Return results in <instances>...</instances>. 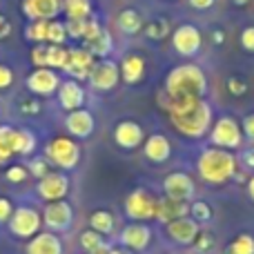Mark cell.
<instances>
[{
  "instance_id": "7402d4cb",
  "label": "cell",
  "mask_w": 254,
  "mask_h": 254,
  "mask_svg": "<svg viewBox=\"0 0 254 254\" xmlns=\"http://www.w3.org/2000/svg\"><path fill=\"white\" fill-rule=\"evenodd\" d=\"M27 254H63V241L56 232H38L27 243Z\"/></svg>"
},
{
  "instance_id": "8fae6325",
  "label": "cell",
  "mask_w": 254,
  "mask_h": 254,
  "mask_svg": "<svg viewBox=\"0 0 254 254\" xmlns=\"http://www.w3.org/2000/svg\"><path fill=\"white\" fill-rule=\"evenodd\" d=\"M38 196L43 198V201H63V198L67 196V192H69V179H67L63 172H49L47 176H43V179L38 181Z\"/></svg>"
},
{
  "instance_id": "f1b7e54d",
  "label": "cell",
  "mask_w": 254,
  "mask_h": 254,
  "mask_svg": "<svg viewBox=\"0 0 254 254\" xmlns=\"http://www.w3.org/2000/svg\"><path fill=\"white\" fill-rule=\"evenodd\" d=\"M67 56H69V49H65L63 45H49L47 47V67L49 69H63L67 63Z\"/></svg>"
},
{
  "instance_id": "db71d44e",
  "label": "cell",
  "mask_w": 254,
  "mask_h": 254,
  "mask_svg": "<svg viewBox=\"0 0 254 254\" xmlns=\"http://www.w3.org/2000/svg\"><path fill=\"white\" fill-rule=\"evenodd\" d=\"M38 110H40L38 103H25V105H22V112H25V114H36Z\"/></svg>"
},
{
  "instance_id": "f5cc1de1",
  "label": "cell",
  "mask_w": 254,
  "mask_h": 254,
  "mask_svg": "<svg viewBox=\"0 0 254 254\" xmlns=\"http://www.w3.org/2000/svg\"><path fill=\"white\" fill-rule=\"evenodd\" d=\"M214 2L216 0H190V4H192L194 9H210Z\"/></svg>"
},
{
  "instance_id": "ffe728a7",
  "label": "cell",
  "mask_w": 254,
  "mask_h": 254,
  "mask_svg": "<svg viewBox=\"0 0 254 254\" xmlns=\"http://www.w3.org/2000/svg\"><path fill=\"white\" fill-rule=\"evenodd\" d=\"M190 214V205L185 201H174V198L165 196V198H158L156 201V214L154 219L158 223H172L176 219H183V216Z\"/></svg>"
},
{
  "instance_id": "836d02e7",
  "label": "cell",
  "mask_w": 254,
  "mask_h": 254,
  "mask_svg": "<svg viewBox=\"0 0 254 254\" xmlns=\"http://www.w3.org/2000/svg\"><path fill=\"white\" fill-rule=\"evenodd\" d=\"M103 243H105V239H103V234H98L96 230L89 228V230H85V232H80V248H83L85 252L96 250Z\"/></svg>"
},
{
  "instance_id": "681fc988",
  "label": "cell",
  "mask_w": 254,
  "mask_h": 254,
  "mask_svg": "<svg viewBox=\"0 0 254 254\" xmlns=\"http://www.w3.org/2000/svg\"><path fill=\"white\" fill-rule=\"evenodd\" d=\"M87 254H125V252H121V250H116V248H112L110 243H103L101 248H96V250H92V252H87Z\"/></svg>"
},
{
  "instance_id": "9a60e30c",
  "label": "cell",
  "mask_w": 254,
  "mask_h": 254,
  "mask_svg": "<svg viewBox=\"0 0 254 254\" xmlns=\"http://www.w3.org/2000/svg\"><path fill=\"white\" fill-rule=\"evenodd\" d=\"M22 11L29 20H56V16L63 11V0H25Z\"/></svg>"
},
{
  "instance_id": "f907efd6",
  "label": "cell",
  "mask_w": 254,
  "mask_h": 254,
  "mask_svg": "<svg viewBox=\"0 0 254 254\" xmlns=\"http://www.w3.org/2000/svg\"><path fill=\"white\" fill-rule=\"evenodd\" d=\"M9 34H11V22L4 16H0V38H7Z\"/></svg>"
},
{
  "instance_id": "74e56055",
  "label": "cell",
  "mask_w": 254,
  "mask_h": 254,
  "mask_svg": "<svg viewBox=\"0 0 254 254\" xmlns=\"http://www.w3.org/2000/svg\"><path fill=\"white\" fill-rule=\"evenodd\" d=\"M27 170H29L31 176L43 179V176L49 174V161H45V158H31L29 165H27Z\"/></svg>"
},
{
  "instance_id": "9c48e42d",
  "label": "cell",
  "mask_w": 254,
  "mask_h": 254,
  "mask_svg": "<svg viewBox=\"0 0 254 254\" xmlns=\"http://www.w3.org/2000/svg\"><path fill=\"white\" fill-rule=\"evenodd\" d=\"M87 80L94 89H98V92H110V89H114L121 80V67L105 58V61L96 63V65L92 67Z\"/></svg>"
},
{
  "instance_id": "d6986e66",
  "label": "cell",
  "mask_w": 254,
  "mask_h": 254,
  "mask_svg": "<svg viewBox=\"0 0 254 254\" xmlns=\"http://www.w3.org/2000/svg\"><path fill=\"white\" fill-rule=\"evenodd\" d=\"M149 241H152V230L145 223H129L123 232H121V243L134 252L145 250V248L149 246Z\"/></svg>"
},
{
  "instance_id": "484cf974",
  "label": "cell",
  "mask_w": 254,
  "mask_h": 254,
  "mask_svg": "<svg viewBox=\"0 0 254 254\" xmlns=\"http://www.w3.org/2000/svg\"><path fill=\"white\" fill-rule=\"evenodd\" d=\"M11 147H13V154L29 156V154L36 149V136L31 134L29 129H13Z\"/></svg>"
},
{
  "instance_id": "d6a6232c",
  "label": "cell",
  "mask_w": 254,
  "mask_h": 254,
  "mask_svg": "<svg viewBox=\"0 0 254 254\" xmlns=\"http://www.w3.org/2000/svg\"><path fill=\"white\" fill-rule=\"evenodd\" d=\"M69 38L67 36V27L63 20H49L47 22V40L52 45H63L65 40Z\"/></svg>"
},
{
  "instance_id": "5bb4252c",
  "label": "cell",
  "mask_w": 254,
  "mask_h": 254,
  "mask_svg": "<svg viewBox=\"0 0 254 254\" xmlns=\"http://www.w3.org/2000/svg\"><path fill=\"white\" fill-rule=\"evenodd\" d=\"M96 65L94 63V54L89 49H83V47H76V49H69V56H67V63L63 69L76 80H83V78H89V71L92 67Z\"/></svg>"
},
{
  "instance_id": "4316f807",
  "label": "cell",
  "mask_w": 254,
  "mask_h": 254,
  "mask_svg": "<svg viewBox=\"0 0 254 254\" xmlns=\"http://www.w3.org/2000/svg\"><path fill=\"white\" fill-rule=\"evenodd\" d=\"M67 20H87L92 13V0H63Z\"/></svg>"
},
{
  "instance_id": "52a82bcc",
  "label": "cell",
  "mask_w": 254,
  "mask_h": 254,
  "mask_svg": "<svg viewBox=\"0 0 254 254\" xmlns=\"http://www.w3.org/2000/svg\"><path fill=\"white\" fill-rule=\"evenodd\" d=\"M125 214L131 221H149L156 214V198L147 190H134L125 198Z\"/></svg>"
},
{
  "instance_id": "ee69618b",
  "label": "cell",
  "mask_w": 254,
  "mask_h": 254,
  "mask_svg": "<svg viewBox=\"0 0 254 254\" xmlns=\"http://www.w3.org/2000/svg\"><path fill=\"white\" fill-rule=\"evenodd\" d=\"M241 47L246 49V52L254 54V27H246L241 34Z\"/></svg>"
},
{
  "instance_id": "6f0895ef",
  "label": "cell",
  "mask_w": 254,
  "mask_h": 254,
  "mask_svg": "<svg viewBox=\"0 0 254 254\" xmlns=\"http://www.w3.org/2000/svg\"><path fill=\"white\" fill-rule=\"evenodd\" d=\"M170 254H179V252H170Z\"/></svg>"
},
{
  "instance_id": "5b68a950",
  "label": "cell",
  "mask_w": 254,
  "mask_h": 254,
  "mask_svg": "<svg viewBox=\"0 0 254 254\" xmlns=\"http://www.w3.org/2000/svg\"><path fill=\"white\" fill-rule=\"evenodd\" d=\"M43 225V214H38V210L29 205H20L13 210L11 219H9V230L13 237L18 239H31L40 232Z\"/></svg>"
},
{
  "instance_id": "f546056e",
  "label": "cell",
  "mask_w": 254,
  "mask_h": 254,
  "mask_svg": "<svg viewBox=\"0 0 254 254\" xmlns=\"http://www.w3.org/2000/svg\"><path fill=\"white\" fill-rule=\"evenodd\" d=\"M11 136H13V127H9V125H2V127H0V165L9 163V158L13 156Z\"/></svg>"
},
{
  "instance_id": "f35d334b",
  "label": "cell",
  "mask_w": 254,
  "mask_h": 254,
  "mask_svg": "<svg viewBox=\"0 0 254 254\" xmlns=\"http://www.w3.org/2000/svg\"><path fill=\"white\" fill-rule=\"evenodd\" d=\"M89 20V18H87ZM87 20H67V36L69 38H85V29H87Z\"/></svg>"
},
{
  "instance_id": "bcb514c9",
  "label": "cell",
  "mask_w": 254,
  "mask_h": 254,
  "mask_svg": "<svg viewBox=\"0 0 254 254\" xmlns=\"http://www.w3.org/2000/svg\"><path fill=\"white\" fill-rule=\"evenodd\" d=\"M11 83H13V71L7 65H0V89L11 87Z\"/></svg>"
},
{
  "instance_id": "8d00e7d4",
  "label": "cell",
  "mask_w": 254,
  "mask_h": 254,
  "mask_svg": "<svg viewBox=\"0 0 254 254\" xmlns=\"http://www.w3.org/2000/svg\"><path fill=\"white\" fill-rule=\"evenodd\" d=\"M190 214H192V219L196 221V223H207V221L212 219V207L207 205L205 201H194L192 205H190Z\"/></svg>"
},
{
  "instance_id": "7bdbcfd3",
  "label": "cell",
  "mask_w": 254,
  "mask_h": 254,
  "mask_svg": "<svg viewBox=\"0 0 254 254\" xmlns=\"http://www.w3.org/2000/svg\"><path fill=\"white\" fill-rule=\"evenodd\" d=\"M13 210H16V207L11 205V201H9V198H4V196H0V223H9Z\"/></svg>"
},
{
  "instance_id": "7a4b0ae2",
  "label": "cell",
  "mask_w": 254,
  "mask_h": 254,
  "mask_svg": "<svg viewBox=\"0 0 254 254\" xmlns=\"http://www.w3.org/2000/svg\"><path fill=\"white\" fill-rule=\"evenodd\" d=\"M196 167H198V176L205 183L223 185L237 174V158H234V154L230 149L210 147L201 152Z\"/></svg>"
},
{
  "instance_id": "3957f363",
  "label": "cell",
  "mask_w": 254,
  "mask_h": 254,
  "mask_svg": "<svg viewBox=\"0 0 254 254\" xmlns=\"http://www.w3.org/2000/svg\"><path fill=\"white\" fill-rule=\"evenodd\" d=\"M170 121L176 129L188 138H201L212 125V107L203 98L194 101L185 110L170 114Z\"/></svg>"
},
{
  "instance_id": "d590c367",
  "label": "cell",
  "mask_w": 254,
  "mask_h": 254,
  "mask_svg": "<svg viewBox=\"0 0 254 254\" xmlns=\"http://www.w3.org/2000/svg\"><path fill=\"white\" fill-rule=\"evenodd\" d=\"M27 38L34 40L36 45L47 40V22L45 20H31V25L27 27Z\"/></svg>"
},
{
  "instance_id": "7c38bea8",
  "label": "cell",
  "mask_w": 254,
  "mask_h": 254,
  "mask_svg": "<svg viewBox=\"0 0 254 254\" xmlns=\"http://www.w3.org/2000/svg\"><path fill=\"white\" fill-rule=\"evenodd\" d=\"M27 87L36 96H52L61 87V76L49 67H38L27 76Z\"/></svg>"
},
{
  "instance_id": "e575fe53",
  "label": "cell",
  "mask_w": 254,
  "mask_h": 254,
  "mask_svg": "<svg viewBox=\"0 0 254 254\" xmlns=\"http://www.w3.org/2000/svg\"><path fill=\"white\" fill-rule=\"evenodd\" d=\"M170 34V25H167V20H163V18H158V20H152L149 25H145V36L147 38H165V36Z\"/></svg>"
},
{
  "instance_id": "f6af8a7d",
  "label": "cell",
  "mask_w": 254,
  "mask_h": 254,
  "mask_svg": "<svg viewBox=\"0 0 254 254\" xmlns=\"http://www.w3.org/2000/svg\"><path fill=\"white\" fill-rule=\"evenodd\" d=\"M103 31V27L98 25V20H87V29H85V40L87 43H92L94 38H98Z\"/></svg>"
},
{
  "instance_id": "816d5d0a",
  "label": "cell",
  "mask_w": 254,
  "mask_h": 254,
  "mask_svg": "<svg viewBox=\"0 0 254 254\" xmlns=\"http://www.w3.org/2000/svg\"><path fill=\"white\" fill-rule=\"evenodd\" d=\"M241 161L246 167H254V149H246V152L241 154Z\"/></svg>"
},
{
  "instance_id": "2e32d148",
  "label": "cell",
  "mask_w": 254,
  "mask_h": 254,
  "mask_svg": "<svg viewBox=\"0 0 254 254\" xmlns=\"http://www.w3.org/2000/svg\"><path fill=\"white\" fill-rule=\"evenodd\" d=\"M167 237L179 246H194V241L198 237V223L192 216L176 219L172 223H167Z\"/></svg>"
},
{
  "instance_id": "83f0119b",
  "label": "cell",
  "mask_w": 254,
  "mask_h": 254,
  "mask_svg": "<svg viewBox=\"0 0 254 254\" xmlns=\"http://www.w3.org/2000/svg\"><path fill=\"white\" fill-rule=\"evenodd\" d=\"M89 228L96 230L98 234H112V230H114V214L107 210H96L92 212V216H89Z\"/></svg>"
},
{
  "instance_id": "b9f144b4",
  "label": "cell",
  "mask_w": 254,
  "mask_h": 254,
  "mask_svg": "<svg viewBox=\"0 0 254 254\" xmlns=\"http://www.w3.org/2000/svg\"><path fill=\"white\" fill-rule=\"evenodd\" d=\"M31 63L36 65V69L38 67H47V47L45 45H36L34 52H31Z\"/></svg>"
},
{
  "instance_id": "6da1fadb",
  "label": "cell",
  "mask_w": 254,
  "mask_h": 254,
  "mask_svg": "<svg viewBox=\"0 0 254 254\" xmlns=\"http://www.w3.org/2000/svg\"><path fill=\"white\" fill-rule=\"evenodd\" d=\"M207 92V78L201 67L196 65H179L167 74L165 94L170 98H203Z\"/></svg>"
},
{
  "instance_id": "603a6c76",
  "label": "cell",
  "mask_w": 254,
  "mask_h": 254,
  "mask_svg": "<svg viewBox=\"0 0 254 254\" xmlns=\"http://www.w3.org/2000/svg\"><path fill=\"white\" fill-rule=\"evenodd\" d=\"M145 156L152 163H165L172 156V145L167 136L163 134H152L145 140Z\"/></svg>"
},
{
  "instance_id": "8992f818",
  "label": "cell",
  "mask_w": 254,
  "mask_h": 254,
  "mask_svg": "<svg viewBox=\"0 0 254 254\" xmlns=\"http://www.w3.org/2000/svg\"><path fill=\"white\" fill-rule=\"evenodd\" d=\"M210 140H212L214 147L237 149V147H241V143H243V129L234 119H230V116H221V119L214 123V127H212Z\"/></svg>"
},
{
  "instance_id": "9f6ffc18",
  "label": "cell",
  "mask_w": 254,
  "mask_h": 254,
  "mask_svg": "<svg viewBox=\"0 0 254 254\" xmlns=\"http://www.w3.org/2000/svg\"><path fill=\"white\" fill-rule=\"evenodd\" d=\"M248 2V0H237V4H246Z\"/></svg>"
},
{
  "instance_id": "30bf717a",
  "label": "cell",
  "mask_w": 254,
  "mask_h": 254,
  "mask_svg": "<svg viewBox=\"0 0 254 254\" xmlns=\"http://www.w3.org/2000/svg\"><path fill=\"white\" fill-rule=\"evenodd\" d=\"M163 190H165V196L174 198V201H192L194 192H196V185H194L192 176L185 174V172H172L165 176L163 181Z\"/></svg>"
},
{
  "instance_id": "277c9868",
  "label": "cell",
  "mask_w": 254,
  "mask_h": 254,
  "mask_svg": "<svg viewBox=\"0 0 254 254\" xmlns=\"http://www.w3.org/2000/svg\"><path fill=\"white\" fill-rule=\"evenodd\" d=\"M45 154H47V161L52 165L61 167V170H74L80 161V145L74 138L58 136L47 145Z\"/></svg>"
},
{
  "instance_id": "e0dca14e",
  "label": "cell",
  "mask_w": 254,
  "mask_h": 254,
  "mask_svg": "<svg viewBox=\"0 0 254 254\" xmlns=\"http://www.w3.org/2000/svg\"><path fill=\"white\" fill-rule=\"evenodd\" d=\"M65 127L74 138H87V136H92L94 127H96V121H94L92 112H87V110L80 107V110H74V112L67 114Z\"/></svg>"
},
{
  "instance_id": "c3c4849f",
  "label": "cell",
  "mask_w": 254,
  "mask_h": 254,
  "mask_svg": "<svg viewBox=\"0 0 254 254\" xmlns=\"http://www.w3.org/2000/svg\"><path fill=\"white\" fill-rule=\"evenodd\" d=\"M243 134L248 136L250 140H254V114H248L246 119H243V125H241Z\"/></svg>"
},
{
  "instance_id": "ba28073f",
  "label": "cell",
  "mask_w": 254,
  "mask_h": 254,
  "mask_svg": "<svg viewBox=\"0 0 254 254\" xmlns=\"http://www.w3.org/2000/svg\"><path fill=\"white\" fill-rule=\"evenodd\" d=\"M43 223L49 228V232H65L74 223V207L65 198L47 203L43 210Z\"/></svg>"
},
{
  "instance_id": "ab89813d",
  "label": "cell",
  "mask_w": 254,
  "mask_h": 254,
  "mask_svg": "<svg viewBox=\"0 0 254 254\" xmlns=\"http://www.w3.org/2000/svg\"><path fill=\"white\" fill-rule=\"evenodd\" d=\"M194 246H196L198 252L207 254V252H212V248H214V237H212L210 232H198V237H196V241H194Z\"/></svg>"
},
{
  "instance_id": "d4e9b609",
  "label": "cell",
  "mask_w": 254,
  "mask_h": 254,
  "mask_svg": "<svg viewBox=\"0 0 254 254\" xmlns=\"http://www.w3.org/2000/svg\"><path fill=\"white\" fill-rule=\"evenodd\" d=\"M116 25H119V29L123 31V34L136 36L143 29V18H140V13L134 11V9H123V11L119 13V18H116Z\"/></svg>"
},
{
  "instance_id": "44dd1931",
  "label": "cell",
  "mask_w": 254,
  "mask_h": 254,
  "mask_svg": "<svg viewBox=\"0 0 254 254\" xmlns=\"http://www.w3.org/2000/svg\"><path fill=\"white\" fill-rule=\"evenodd\" d=\"M58 103H61L63 110L67 112H74V110H80L85 103V89L78 85V80H65L61 83L58 87Z\"/></svg>"
},
{
  "instance_id": "60d3db41",
  "label": "cell",
  "mask_w": 254,
  "mask_h": 254,
  "mask_svg": "<svg viewBox=\"0 0 254 254\" xmlns=\"http://www.w3.org/2000/svg\"><path fill=\"white\" fill-rule=\"evenodd\" d=\"M29 176V170L25 165H11L7 170V181L9 183H22V181Z\"/></svg>"
},
{
  "instance_id": "4dcf8cb0",
  "label": "cell",
  "mask_w": 254,
  "mask_h": 254,
  "mask_svg": "<svg viewBox=\"0 0 254 254\" xmlns=\"http://www.w3.org/2000/svg\"><path fill=\"white\" fill-rule=\"evenodd\" d=\"M225 254H254V237L252 234H239L228 246Z\"/></svg>"
},
{
  "instance_id": "11a10c76",
  "label": "cell",
  "mask_w": 254,
  "mask_h": 254,
  "mask_svg": "<svg viewBox=\"0 0 254 254\" xmlns=\"http://www.w3.org/2000/svg\"><path fill=\"white\" fill-rule=\"evenodd\" d=\"M248 194H250V198L254 201V176H252L250 181H248Z\"/></svg>"
},
{
  "instance_id": "4fadbf2b",
  "label": "cell",
  "mask_w": 254,
  "mask_h": 254,
  "mask_svg": "<svg viewBox=\"0 0 254 254\" xmlns=\"http://www.w3.org/2000/svg\"><path fill=\"white\" fill-rule=\"evenodd\" d=\"M201 43H203L201 31L194 25H181L172 34V45H174L176 54H181V56H194V54H198Z\"/></svg>"
},
{
  "instance_id": "cb8c5ba5",
  "label": "cell",
  "mask_w": 254,
  "mask_h": 254,
  "mask_svg": "<svg viewBox=\"0 0 254 254\" xmlns=\"http://www.w3.org/2000/svg\"><path fill=\"white\" fill-rule=\"evenodd\" d=\"M145 74V63L140 56L131 54V56H125L123 63H121V78L125 80L127 85H136Z\"/></svg>"
},
{
  "instance_id": "1f68e13d",
  "label": "cell",
  "mask_w": 254,
  "mask_h": 254,
  "mask_svg": "<svg viewBox=\"0 0 254 254\" xmlns=\"http://www.w3.org/2000/svg\"><path fill=\"white\" fill-rule=\"evenodd\" d=\"M87 45H89V52H92L94 56L105 58L107 54L112 52V45H114V43H112V36L107 34L105 29H103V31H101V36H98V38H94L92 43H87Z\"/></svg>"
},
{
  "instance_id": "7dc6e473",
  "label": "cell",
  "mask_w": 254,
  "mask_h": 254,
  "mask_svg": "<svg viewBox=\"0 0 254 254\" xmlns=\"http://www.w3.org/2000/svg\"><path fill=\"white\" fill-rule=\"evenodd\" d=\"M228 89L230 94H234V96H241V94H246V83L239 78H228Z\"/></svg>"
},
{
  "instance_id": "ac0fdd59",
  "label": "cell",
  "mask_w": 254,
  "mask_h": 254,
  "mask_svg": "<svg viewBox=\"0 0 254 254\" xmlns=\"http://www.w3.org/2000/svg\"><path fill=\"white\" fill-rule=\"evenodd\" d=\"M145 138V131L136 121H121L114 129V140L123 149H136Z\"/></svg>"
}]
</instances>
